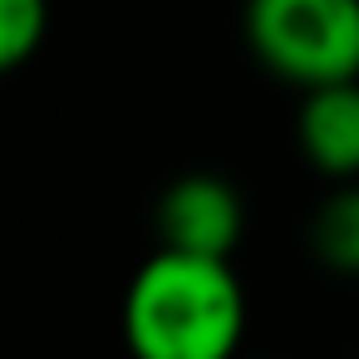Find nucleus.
<instances>
[{
	"label": "nucleus",
	"mask_w": 359,
	"mask_h": 359,
	"mask_svg": "<svg viewBox=\"0 0 359 359\" xmlns=\"http://www.w3.org/2000/svg\"><path fill=\"white\" fill-rule=\"evenodd\" d=\"M123 334L138 359H226L246 334V290L226 256L163 246L123 295Z\"/></svg>",
	"instance_id": "obj_1"
},
{
	"label": "nucleus",
	"mask_w": 359,
	"mask_h": 359,
	"mask_svg": "<svg viewBox=\"0 0 359 359\" xmlns=\"http://www.w3.org/2000/svg\"><path fill=\"white\" fill-rule=\"evenodd\" d=\"M246 45L300 94L359 79V0H246Z\"/></svg>",
	"instance_id": "obj_2"
},
{
	"label": "nucleus",
	"mask_w": 359,
	"mask_h": 359,
	"mask_svg": "<svg viewBox=\"0 0 359 359\" xmlns=\"http://www.w3.org/2000/svg\"><path fill=\"white\" fill-rule=\"evenodd\" d=\"M153 222H158L163 246L202 251V256H231L241 231H246V207L226 177L187 172L158 197Z\"/></svg>",
	"instance_id": "obj_3"
},
{
	"label": "nucleus",
	"mask_w": 359,
	"mask_h": 359,
	"mask_svg": "<svg viewBox=\"0 0 359 359\" xmlns=\"http://www.w3.org/2000/svg\"><path fill=\"white\" fill-rule=\"evenodd\" d=\"M295 143L320 177L354 182L359 177V79L305 89L295 114Z\"/></svg>",
	"instance_id": "obj_4"
},
{
	"label": "nucleus",
	"mask_w": 359,
	"mask_h": 359,
	"mask_svg": "<svg viewBox=\"0 0 359 359\" xmlns=\"http://www.w3.org/2000/svg\"><path fill=\"white\" fill-rule=\"evenodd\" d=\"M310 251L339 271V276H359V177L339 182L320 212L310 217Z\"/></svg>",
	"instance_id": "obj_5"
},
{
	"label": "nucleus",
	"mask_w": 359,
	"mask_h": 359,
	"mask_svg": "<svg viewBox=\"0 0 359 359\" xmlns=\"http://www.w3.org/2000/svg\"><path fill=\"white\" fill-rule=\"evenodd\" d=\"M50 30V0H0V69H20L40 55Z\"/></svg>",
	"instance_id": "obj_6"
}]
</instances>
